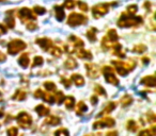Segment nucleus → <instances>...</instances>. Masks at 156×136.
<instances>
[{
  "label": "nucleus",
  "instance_id": "nucleus-1",
  "mask_svg": "<svg viewBox=\"0 0 156 136\" xmlns=\"http://www.w3.org/2000/svg\"><path fill=\"white\" fill-rule=\"evenodd\" d=\"M142 24V18L140 16H134L128 13H123L118 20V26L121 28H127V27H136Z\"/></svg>",
  "mask_w": 156,
  "mask_h": 136
},
{
  "label": "nucleus",
  "instance_id": "nucleus-2",
  "mask_svg": "<svg viewBox=\"0 0 156 136\" xmlns=\"http://www.w3.org/2000/svg\"><path fill=\"white\" fill-rule=\"evenodd\" d=\"M111 63H112V65L115 67V69H117L118 74H119L120 76H126L130 70L134 69L135 65H136V63H135L134 61H130V62H127V63L122 62V61H112Z\"/></svg>",
  "mask_w": 156,
  "mask_h": 136
},
{
  "label": "nucleus",
  "instance_id": "nucleus-3",
  "mask_svg": "<svg viewBox=\"0 0 156 136\" xmlns=\"http://www.w3.org/2000/svg\"><path fill=\"white\" fill-rule=\"evenodd\" d=\"M26 47L27 45L25 41H20V39H14L8 45V51H9V54L14 55V54L18 53L20 51H23Z\"/></svg>",
  "mask_w": 156,
  "mask_h": 136
},
{
  "label": "nucleus",
  "instance_id": "nucleus-4",
  "mask_svg": "<svg viewBox=\"0 0 156 136\" xmlns=\"http://www.w3.org/2000/svg\"><path fill=\"white\" fill-rule=\"evenodd\" d=\"M86 22H87V17L85 15H81V14L78 13H72L69 16V19H67V24L71 27L79 26V25H83Z\"/></svg>",
  "mask_w": 156,
  "mask_h": 136
},
{
  "label": "nucleus",
  "instance_id": "nucleus-5",
  "mask_svg": "<svg viewBox=\"0 0 156 136\" xmlns=\"http://www.w3.org/2000/svg\"><path fill=\"white\" fill-rule=\"evenodd\" d=\"M103 74L105 76V79L108 83L112 85H119V80L117 79V77L115 76V72H113V68H111L110 66H105L103 67Z\"/></svg>",
  "mask_w": 156,
  "mask_h": 136
},
{
  "label": "nucleus",
  "instance_id": "nucleus-6",
  "mask_svg": "<svg viewBox=\"0 0 156 136\" xmlns=\"http://www.w3.org/2000/svg\"><path fill=\"white\" fill-rule=\"evenodd\" d=\"M16 119H17V123L20 124V127L23 128V129H27V128L30 127L31 123H32V118H31V116L25 112L20 113V115H18Z\"/></svg>",
  "mask_w": 156,
  "mask_h": 136
},
{
  "label": "nucleus",
  "instance_id": "nucleus-7",
  "mask_svg": "<svg viewBox=\"0 0 156 136\" xmlns=\"http://www.w3.org/2000/svg\"><path fill=\"white\" fill-rule=\"evenodd\" d=\"M18 16H20V18L22 19V22H26V24H28V22H33V20L37 18L34 14L31 12V10L27 9V8H23V9L18 12Z\"/></svg>",
  "mask_w": 156,
  "mask_h": 136
},
{
  "label": "nucleus",
  "instance_id": "nucleus-8",
  "mask_svg": "<svg viewBox=\"0 0 156 136\" xmlns=\"http://www.w3.org/2000/svg\"><path fill=\"white\" fill-rule=\"evenodd\" d=\"M109 5H110L109 3H100V5L93 7V9H92V13H93V16L95 18H100V17H102L103 15L107 14Z\"/></svg>",
  "mask_w": 156,
  "mask_h": 136
},
{
  "label": "nucleus",
  "instance_id": "nucleus-9",
  "mask_svg": "<svg viewBox=\"0 0 156 136\" xmlns=\"http://www.w3.org/2000/svg\"><path fill=\"white\" fill-rule=\"evenodd\" d=\"M115 123V119L113 118H109V117H105V118L101 119V120L96 121L93 123V129H101V128H105V127H113Z\"/></svg>",
  "mask_w": 156,
  "mask_h": 136
},
{
  "label": "nucleus",
  "instance_id": "nucleus-10",
  "mask_svg": "<svg viewBox=\"0 0 156 136\" xmlns=\"http://www.w3.org/2000/svg\"><path fill=\"white\" fill-rule=\"evenodd\" d=\"M86 68H87V75L90 77V78L94 79L98 77V68L96 67V65L94 64H86Z\"/></svg>",
  "mask_w": 156,
  "mask_h": 136
},
{
  "label": "nucleus",
  "instance_id": "nucleus-11",
  "mask_svg": "<svg viewBox=\"0 0 156 136\" xmlns=\"http://www.w3.org/2000/svg\"><path fill=\"white\" fill-rule=\"evenodd\" d=\"M37 44L45 51H49V49L52 47V41L50 39L46 38V37H43V38H39L37 39Z\"/></svg>",
  "mask_w": 156,
  "mask_h": 136
},
{
  "label": "nucleus",
  "instance_id": "nucleus-12",
  "mask_svg": "<svg viewBox=\"0 0 156 136\" xmlns=\"http://www.w3.org/2000/svg\"><path fill=\"white\" fill-rule=\"evenodd\" d=\"M140 83L142 85H145V86H149V87H154L156 84V80H155V77L154 76H147L144 77L142 80L140 81Z\"/></svg>",
  "mask_w": 156,
  "mask_h": 136
},
{
  "label": "nucleus",
  "instance_id": "nucleus-13",
  "mask_svg": "<svg viewBox=\"0 0 156 136\" xmlns=\"http://www.w3.org/2000/svg\"><path fill=\"white\" fill-rule=\"evenodd\" d=\"M77 56L79 58H87V60H92V53L89 50H83V49H78L76 52Z\"/></svg>",
  "mask_w": 156,
  "mask_h": 136
},
{
  "label": "nucleus",
  "instance_id": "nucleus-14",
  "mask_svg": "<svg viewBox=\"0 0 156 136\" xmlns=\"http://www.w3.org/2000/svg\"><path fill=\"white\" fill-rule=\"evenodd\" d=\"M115 106H117V104H115V102H110V103L108 104V105L106 106V108L103 110V112H101L100 114H98V117H101V116H104V115H107L109 114V113H111L113 110L115 108Z\"/></svg>",
  "mask_w": 156,
  "mask_h": 136
},
{
  "label": "nucleus",
  "instance_id": "nucleus-15",
  "mask_svg": "<svg viewBox=\"0 0 156 136\" xmlns=\"http://www.w3.org/2000/svg\"><path fill=\"white\" fill-rule=\"evenodd\" d=\"M35 112L40 115V116H46V115L49 114V108L47 106L43 105V104H40L35 108Z\"/></svg>",
  "mask_w": 156,
  "mask_h": 136
},
{
  "label": "nucleus",
  "instance_id": "nucleus-16",
  "mask_svg": "<svg viewBox=\"0 0 156 136\" xmlns=\"http://www.w3.org/2000/svg\"><path fill=\"white\" fill-rule=\"evenodd\" d=\"M155 135H156V127L153 125V127H151L150 129L141 131L138 136H155Z\"/></svg>",
  "mask_w": 156,
  "mask_h": 136
},
{
  "label": "nucleus",
  "instance_id": "nucleus-17",
  "mask_svg": "<svg viewBox=\"0 0 156 136\" xmlns=\"http://www.w3.org/2000/svg\"><path fill=\"white\" fill-rule=\"evenodd\" d=\"M60 118L56 116H49L45 119V123L46 124H49V125H58L60 124Z\"/></svg>",
  "mask_w": 156,
  "mask_h": 136
},
{
  "label": "nucleus",
  "instance_id": "nucleus-18",
  "mask_svg": "<svg viewBox=\"0 0 156 136\" xmlns=\"http://www.w3.org/2000/svg\"><path fill=\"white\" fill-rule=\"evenodd\" d=\"M29 55L27 53H24L20 55V58H18V63H20V65L22 67H24V68H26V67H28L29 65Z\"/></svg>",
  "mask_w": 156,
  "mask_h": 136
},
{
  "label": "nucleus",
  "instance_id": "nucleus-19",
  "mask_svg": "<svg viewBox=\"0 0 156 136\" xmlns=\"http://www.w3.org/2000/svg\"><path fill=\"white\" fill-rule=\"evenodd\" d=\"M63 102H64L65 108H66L67 110H72V108H74V105H75V99H74V97H71V96L64 97Z\"/></svg>",
  "mask_w": 156,
  "mask_h": 136
},
{
  "label": "nucleus",
  "instance_id": "nucleus-20",
  "mask_svg": "<svg viewBox=\"0 0 156 136\" xmlns=\"http://www.w3.org/2000/svg\"><path fill=\"white\" fill-rule=\"evenodd\" d=\"M112 48H113V53H115V55H118L119 58H125V53L122 51V46L120 45V44L115 43Z\"/></svg>",
  "mask_w": 156,
  "mask_h": 136
},
{
  "label": "nucleus",
  "instance_id": "nucleus-21",
  "mask_svg": "<svg viewBox=\"0 0 156 136\" xmlns=\"http://www.w3.org/2000/svg\"><path fill=\"white\" fill-rule=\"evenodd\" d=\"M72 81H73L77 86H83V85L85 84V80H83V78L80 76V75H77V74H75V75L72 76Z\"/></svg>",
  "mask_w": 156,
  "mask_h": 136
},
{
  "label": "nucleus",
  "instance_id": "nucleus-22",
  "mask_svg": "<svg viewBox=\"0 0 156 136\" xmlns=\"http://www.w3.org/2000/svg\"><path fill=\"white\" fill-rule=\"evenodd\" d=\"M55 12H56V17L57 19L59 20V22H62L63 19H64V11H63L62 7H59V5H56L55 7Z\"/></svg>",
  "mask_w": 156,
  "mask_h": 136
},
{
  "label": "nucleus",
  "instance_id": "nucleus-23",
  "mask_svg": "<svg viewBox=\"0 0 156 136\" xmlns=\"http://www.w3.org/2000/svg\"><path fill=\"white\" fill-rule=\"evenodd\" d=\"M107 38L110 41H112V43H117V41L119 39L117 31H115V29H110V30L108 31V33H107Z\"/></svg>",
  "mask_w": 156,
  "mask_h": 136
},
{
  "label": "nucleus",
  "instance_id": "nucleus-24",
  "mask_svg": "<svg viewBox=\"0 0 156 136\" xmlns=\"http://www.w3.org/2000/svg\"><path fill=\"white\" fill-rule=\"evenodd\" d=\"M64 66H65V68H67V69H75L76 67H77V62L72 58H67L64 63Z\"/></svg>",
  "mask_w": 156,
  "mask_h": 136
},
{
  "label": "nucleus",
  "instance_id": "nucleus-25",
  "mask_svg": "<svg viewBox=\"0 0 156 136\" xmlns=\"http://www.w3.org/2000/svg\"><path fill=\"white\" fill-rule=\"evenodd\" d=\"M69 41H72V44H73L76 48H83V41H81L80 38H78V37L71 36L69 37Z\"/></svg>",
  "mask_w": 156,
  "mask_h": 136
},
{
  "label": "nucleus",
  "instance_id": "nucleus-26",
  "mask_svg": "<svg viewBox=\"0 0 156 136\" xmlns=\"http://www.w3.org/2000/svg\"><path fill=\"white\" fill-rule=\"evenodd\" d=\"M88 111V106L86 105V103L85 102H83V101H80L79 103H78V105H77V115H83L85 112H87Z\"/></svg>",
  "mask_w": 156,
  "mask_h": 136
},
{
  "label": "nucleus",
  "instance_id": "nucleus-27",
  "mask_svg": "<svg viewBox=\"0 0 156 136\" xmlns=\"http://www.w3.org/2000/svg\"><path fill=\"white\" fill-rule=\"evenodd\" d=\"M14 100H18V101H23L26 99V93L24 91H17L13 96Z\"/></svg>",
  "mask_w": 156,
  "mask_h": 136
},
{
  "label": "nucleus",
  "instance_id": "nucleus-28",
  "mask_svg": "<svg viewBox=\"0 0 156 136\" xmlns=\"http://www.w3.org/2000/svg\"><path fill=\"white\" fill-rule=\"evenodd\" d=\"M42 99L45 100V101L48 102V103H54V101H55V96H54V94H50V93H43Z\"/></svg>",
  "mask_w": 156,
  "mask_h": 136
},
{
  "label": "nucleus",
  "instance_id": "nucleus-29",
  "mask_svg": "<svg viewBox=\"0 0 156 136\" xmlns=\"http://www.w3.org/2000/svg\"><path fill=\"white\" fill-rule=\"evenodd\" d=\"M132 102H133V98H132V96H129V95L123 96V97H122V99H121V104L123 106L129 105Z\"/></svg>",
  "mask_w": 156,
  "mask_h": 136
},
{
  "label": "nucleus",
  "instance_id": "nucleus-30",
  "mask_svg": "<svg viewBox=\"0 0 156 136\" xmlns=\"http://www.w3.org/2000/svg\"><path fill=\"white\" fill-rule=\"evenodd\" d=\"M133 51L136 52V53H143L144 51H147V46L143 45V44H139V45H136L133 48Z\"/></svg>",
  "mask_w": 156,
  "mask_h": 136
},
{
  "label": "nucleus",
  "instance_id": "nucleus-31",
  "mask_svg": "<svg viewBox=\"0 0 156 136\" xmlns=\"http://www.w3.org/2000/svg\"><path fill=\"white\" fill-rule=\"evenodd\" d=\"M126 128H127L128 131H130V132H136L137 129H138V124H137V123L135 122L134 120H129L127 122V125H126Z\"/></svg>",
  "mask_w": 156,
  "mask_h": 136
},
{
  "label": "nucleus",
  "instance_id": "nucleus-32",
  "mask_svg": "<svg viewBox=\"0 0 156 136\" xmlns=\"http://www.w3.org/2000/svg\"><path fill=\"white\" fill-rule=\"evenodd\" d=\"M49 52L54 56H56V58H59V56H61V54H62V50L58 47H54V46L49 49Z\"/></svg>",
  "mask_w": 156,
  "mask_h": 136
},
{
  "label": "nucleus",
  "instance_id": "nucleus-33",
  "mask_svg": "<svg viewBox=\"0 0 156 136\" xmlns=\"http://www.w3.org/2000/svg\"><path fill=\"white\" fill-rule=\"evenodd\" d=\"M87 36L91 41H95V39H96V29H94V28L90 29V30L87 32Z\"/></svg>",
  "mask_w": 156,
  "mask_h": 136
},
{
  "label": "nucleus",
  "instance_id": "nucleus-34",
  "mask_svg": "<svg viewBox=\"0 0 156 136\" xmlns=\"http://www.w3.org/2000/svg\"><path fill=\"white\" fill-rule=\"evenodd\" d=\"M64 100V95L62 91H57V94L55 95V101H57L58 104H61Z\"/></svg>",
  "mask_w": 156,
  "mask_h": 136
},
{
  "label": "nucleus",
  "instance_id": "nucleus-35",
  "mask_svg": "<svg viewBox=\"0 0 156 136\" xmlns=\"http://www.w3.org/2000/svg\"><path fill=\"white\" fill-rule=\"evenodd\" d=\"M5 24H7L8 28L13 29L14 26H15V22H14L13 16H8V17L5 18Z\"/></svg>",
  "mask_w": 156,
  "mask_h": 136
},
{
  "label": "nucleus",
  "instance_id": "nucleus-36",
  "mask_svg": "<svg viewBox=\"0 0 156 136\" xmlns=\"http://www.w3.org/2000/svg\"><path fill=\"white\" fill-rule=\"evenodd\" d=\"M44 86H45V88L47 89L48 91H56V84H55L54 82H45L44 83Z\"/></svg>",
  "mask_w": 156,
  "mask_h": 136
},
{
  "label": "nucleus",
  "instance_id": "nucleus-37",
  "mask_svg": "<svg viewBox=\"0 0 156 136\" xmlns=\"http://www.w3.org/2000/svg\"><path fill=\"white\" fill-rule=\"evenodd\" d=\"M44 60L42 56H35L34 60H33V64H32V67H35V66H41L43 64Z\"/></svg>",
  "mask_w": 156,
  "mask_h": 136
},
{
  "label": "nucleus",
  "instance_id": "nucleus-38",
  "mask_svg": "<svg viewBox=\"0 0 156 136\" xmlns=\"http://www.w3.org/2000/svg\"><path fill=\"white\" fill-rule=\"evenodd\" d=\"M94 91L101 96H106V91H105L101 85H96V86L94 87Z\"/></svg>",
  "mask_w": 156,
  "mask_h": 136
},
{
  "label": "nucleus",
  "instance_id": "nucleus-39",
  "mask_svg": "<svg viewBox=\"0 0 156 136\" xmlns=\"http://www.w3.org/2000/svg\"><path fill=\"white\" fill-rule=\"evenodd\" d=\"M17 133H18V130H17V128H15V127H11L10 129H8V131H7L8 136H17Z\"/></svg>",
  "mask_w": 156,
  "mask_h": 136
},
{
  "label": "nucleus",
  "instance_id": "nucleus-40",
  "mask_svg": "<svg viewBox=\"0 0 156 136\" xmlns=\"http://www.w3.org/2000/svg\"><path fill=\"white\" fill-rule=\"evenodd\" d=\"M55 136H69V134L66 129H59L58 131L55 133Z\"/></svg>",
  "mask_w": 156,
  "mask_h": 136
},
{
  "label": "nucleus",
  "instance_id": "nucleus-41",
  "mask_svg": "<svg viewBox=\"0 0 156 136\" xmlns=\"http://www.w3.org/2000/svg\"><path fill=\"white\" fill-rule=\"evenodd\" d=\"M64 7L66 8V9H73L74 7H75V1L74 0H65L64 1Z\"/></svg>",
  "mask_w": 156,
  "mask_h": 136
},
{
  "label": "nucleus",
  "instance_id": "nucleus-42",
  "mask_svg": "<svg viewBox=\"0 0 156 136\" xmlns=\"http://www.w3.org/2000/svg\"><path fill=\"white\" fill-rule=\"evenodd\" d=\"M137 11H138V9H137V5H129V7L127 8V13L130 14V15H134V14H136Z\"/></svg>",
  "mask_w": 156,
  "mask_h": 136
},
{
  "label": "nucleus",
  "instance_id": "nucleus-43",
  "mask_svg": "<svg viewBox=\"0 0 156 136\" xmlns=\"http://www.w3.org/2000/svg\"><path fill=\"white\" fill-rule=\"evenodd\" d=\"M33 11H34V13L37 14V15H42V14L45 13L46 10L44 9V8H42V7H34Z\"/></svg>",
  "mask_w": 156,
  "mask_h": 136
},
{
  "label": "nucleus",
  "instance_id": "nucleus-44",
  "mask_svg": "<svg viewBox=\"0 0 156 136\" xmlns=\"http://www.w3.org/2000/svg\"><path fill=\"white\" fill-rule=\"evenodd\" d=\"M78 7H79V9H80L81 11H83V12L88 11V5H86L85 2H81V1H79V2H78Z\"/></svg>",
  "mask_w": 156,
  "mask_h": 136
},
{
  "label": "nucleus",
  "instance_id": "nucleus-45",
  "mask_svg": "<svg viewBox=\"0 0 156 136\" xmlns=\"http://www.w3.org/2000/svg\"><path fill=\"white\" fill-rule=\"evenodd\" d=\"M61 82L64 84V86L66 87V88H69V85H71V83H72V81H71V79H69V80H67V79H65V78H62V79H61Z\"/></svg>",
  "mask_w": 156,
  "mask_h": 136
},
{
  "label": "nucleus",
  "instance_id": "nucleus-46",
  "mask_svg": "<svg viewBox=\"0 0 156 136\" xmlns=\"http://www.w3.org/2000/svg\"><path fill=\"white\" fill-rule=\"evenodd\" d=\"M27 29H28V30H31V31H33V30H35V29H37V25L34 24V22H28V24H27Z\"/></svg>",
  "mask_w": 156,
  "mask_h": 136
},
{
  "label": "nucleus",
  "instance_id": "nucleus-47",
  "mask_svg": "<svg viewBox=\"0 0 156 136\" xmlns=\"http://www.w3.org/2000/svg\"><path fill=\"white\" fill-rule=\"evenodd\" d=\"M155 119H156V117H155V115L154 114H152V113H150L149 115H147V122H155Z\"/></svg>",
  "mask_w": 156,
  "mask_h": 136
},
{
  "label": "nucleus",
  "instance_id": "nucleus-48",
  "mask_svg": "<svg viewBox=\"0 0 156 136\" xmlns=\"http://www.w3.org/2000/svg\"><path fill=\"white\" fill-rule=\"evenodd\" d=\"M8 31L7 27L5 26V25H1L0 24V35H2V34H5Z\"/></svg>",
  "mask_w": 156,
  "mask_h": 136
},
{
  "label": "nucleus",
  "instance_id": "nucleus-49",
  "mask_svg": "<svg viewBox=\"0 0 156 136\" xmlns=\"http://www.w3.org/2000/svg\"><path fill=\"white\" fill-rule=\"evenodd\" d=\"M43 91H41V89H37V91L34 93V97L35 98H42V96H43Z\"/></svg>",
  "mask_w": 156,
  "mask_h": 136
},
{
  "label": "nucleus",
  "instance_id": "nucleus-50",
  "mask_svg": "<svg viewBox=\"0 0 156 136\" xmlns=\"http://www.w3.org/2000/svg\"><path fill=\"white\" fill-rule=\"evenodd\" d=\"M98 97H96V95L92 96V97H91V103L94 105V104L98 103Z\"/></svg>",
  "mask_w": 156,
  "mask_h": 136
},
{
  "label": "nucleus",
  "instance_id": "nucleus-51",
  "mask_svg": "<svg viewBox=\"0 0 156 136\" xmlns=\"http://www.w3.org/2000/svg\"><path fill=\"white\" fill-rule=\"evenodd\" d=\"M106 136H118V132L117 131H110L106 134Z\"/></svg>",
  "mask_w": 156,
  "mask_h": 136
},
{
  "label": "nucleus",
  "instance_id": "nucleus-52",
  "mask_svg": "<svg viewBox=\"0 0 156 136\" xmlns=\"http://www.w3.org/2000/svg\"><path fill=\"white\" fill-rule=\"evenodd\" d=\"M3 61H5V55L2 52H0V62H3Z\"/></svg>",
  "mask_w": 156,
  "mask_h": 136
},
{
  "label": "nucleus",
  "instance_id": "nucleus-53",
  "mask_svg": "<svg viewBox=\"0 0 156 136\" xmlns=\"http://www.w3.org/2000/svg\"><path fill=\"white\" fill-rule=\"evenodd\" d=\"M142 62L144 63V64H149L150 58H142Z\"/></svg>",
  "mask_w": 156,
  "mask_h": 136
},
{
  "label": "nucleus",
  "instance_id": "nucleus-54",
  "mask_svg": "<svg viewBox=\"0 0 156 136\" xmlns=\"http://www.w3.org/2000/svg\"><path fill=\"white\" fill-rule=\"evenodd\" d=\"M2 116H3V111L1 110V108H0V118H1Z\"/></svg>",
  "mask_w": 156,
  "mask_h": 136
},
{
  "label": "nucleus",
  "instance_id": "nucleus-55",
  "mask_svg": "<svg viewBox=\"0 0 156 136\" xmlns=\"http://www.w3.org/2000/svg\"><path fill=\"white\" fill-rule=\"evenodd\" d=\"M86 136H94V135H86Z\"/></svg>",
  "mask_w": 156,
  "mask_h": 136
},
{
  "label": "nucleus",
  "instance_id": "nucleus-56",
  "mask_svg": "<svg viewBox=\"0 0 156 136\" xmlns=\"http://www.w3.org/2000/svg\"><path fill=\"white\" fill-rule=\"evenodd\" d=\"M0 94H1V93H0Z\"/></svg>",
  "mask_w": 156,
  "mask_h": 136
}]
</instances>
